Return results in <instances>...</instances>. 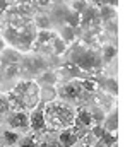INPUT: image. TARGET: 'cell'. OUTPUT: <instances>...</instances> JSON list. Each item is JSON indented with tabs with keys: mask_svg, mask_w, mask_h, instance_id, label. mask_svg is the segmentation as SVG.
<instances>
[{
	"mask_svg": "<svg viewBox=\"0 0 137 147\" xmlns=\"http://www.w3.org/2000/svg\"><path fill=\"white\" fill-rule=\"evenodd\" d=\"M43 115L46 120V127L52 128L65 130L75 125V111L60 101H48L43 106Z\"/></svg>",
	"mask_w": 137,
	"mask_h": 147,
	"instance_id": "obj_1",
	"label": "cell"
},
{
	"mask_svg": "<svg viewBox=\"0 0 137 147\" xmlns=\"http://www.w3.org/2000/svg\"><path fill=\"white\" fill-rule=\"evenodd\" d=\"M74 62H75L81 69L91 70V69H94V67L98 65V57H96V53H93V51H89V50H82V51H79V53L74 55Z\"/></svg>",
	"mask_w": 137,
	"mask_h": 147,
	"instance_id": "obj_2",
	"label": "cell"
},
{
	"mask_svg": "<svg viewBox=\"0 0 137 147\" xmlns=\"http://www.w3.org/2000/svg\"><path fill=\"white\" fill-rule=\"evenodd\" d=\"M7 123H9V127L12 128V130H26V128H29V115L26 113V111H14L10 116H9V120H7Z\"/></svg>",
	"mask_w": 137,
	"mask_h": 147,
	"instance_id": "obj_3",
	"label": "cell"
},
{
	"mask_svg": "<svg viewBox=\"0 0 137 147\" xmlns=\"http://www.w3.org/2000/svg\"><path fill=\"white\" fill-rule=\"evenodd\" d=\"M81 94H82V87H81L79 80H70L67 84H64L62 89H60V98L62 99H68V101L79 99Z\"/></svg>",
	"mask_w": 137,
	"mask_h": 147,
	"instance_id": "obj_4",
	"label": "cell"
},
{
	"mask_svg": "<svg viewBox=\"0 0 137 147\" xmlns=\"http://www.w3.org/2000/svg\"><path fill=\"white\" fill-rule=\"evenodd\" d=\"M29 128H33L34 132H43L46 130V120L43 115V108H34L29 113Z\"/></svg>",
	"mask_w": 137,
	"mask_h": 147,
	"instance_id": "obj_5",
	"label": "cell"
},
{
	"mask_svg": "<svg viewBox=\"0 0 137 147\" xmlns=\"http://www.w3.org/2000/svg\"><path fill=\"white\" fill-rule=\"evenodd\" d=\"M77 142V135L72 128H65V130H60V135H58V144L60 147H74Z\"/></svg>",
	"mask_w": 137,
	"mask_h": 147,
	"instance_id": "obj_6",
	"label": "cell"
},
{
	"mask_svg": "<svg viewBox=\"0 0 137 147\" xmlns=\"http://www.w3.org/2000/svg\"><path fill=\"white\" fill-rule=\"evenodd\" d=\"M75 123L81 125V127H91V125H94L91 111L87 110V108H79V110L75 111Z\"/></svg>",
	"mask_w": 137,
	"mask_h": 147,
	"instance_id": "obj_7",
	"label": "cell"
},
{
	"mask_svg": "<svg viewBox=\"0 0 137 147\" xmlns=\"http://www.w3.org/2000/svg\"><path fill=\"white\" fill-rule=\"evenodd\" d=\"M2 144L5 147H14L19 144V140H21V135L16 132V130H5L3 134H2Z\"/></svg>",
	"mask_w": 137,
	"mask_h": 147,
	"instance_id": "obj_8",
	"label": "cell"
},
{
	"mask_svg": "<svg viewBox=\"0 0 137 147\" xmlns=\"http://www.w3.org/2000/svg\"><path fill=\"white\" fill-rule=\"evenodd\" d=\"M98 142L104 147H111L113 144H117V132H108V130H104V134L98 139Z\"/></svg>",
	"mask_w": 137,
	"mask_h": 147,
	"instance_id": "obj_9",
	"label": "cell"
},
{
	"mask_svg": "<svg viewBox=\"0 0 137 147\" xmlns=\"http://www.w3.org/2000/svg\"><path fill=\"white\" fill-rule=\"evenodd\" d=\"M65 19H67V26L70 28H77L79 24H81V14H77V12H74V10H70L67 12V16H65Z\"/></svg>",
	"mask_w": 137,
	"mask_h": 147,
	"instance_id": "obj_10",
	"label": "cell"
},
{
	"mask_svg": "<svg viewBox=\"0 0 137 147\" xmlns=\"http://www.w3.org/2000/svg\"><path fill=\"white\" fill-rule=\"evenodd\" d=\"M81 87H82V92H94L98 89V82L93 79H84L81 80Z\"/></svg>",
	"mask_w": 137,
	"mask_h": 147,
	"instance_id": "obj_11",
	"label": "cell"
},
{
	"mask_svg": "<svg viewBox=\"0 0 137 147\" xmlns=\"http://www.w3.org/2000/svg\"><path fill=\"white\" fill-rule=\"evenodd\" d=\"M65 45H68V41H74V38H75V33H74V28H70V26H65L64 28V31H62V36H58Z\"/></svg>",
	"mask_w": 137,
	"mask_h": 147,
	"instance_id": "obj_12",
	"label": "cell"
},
{
	"mask_svg": "<svg viewBox=\"0 0 137 147\" xmlns=\"http://www.w3.org/2000/svg\"><path fill=\"white\" fill-rule=\"evenodd\" d=\"M53 38H55V34L52 33V31H48V29H41L39 33H38V36H36V39L43 45V43H48V41H53Z\"/></svg>",
	"mask_w": 137,
	"mask_h": 147,
	"instance_id": "obj_13",
	"label": "cell"
},
{
	"mask_svg": "<svg viewBox=\"0 0 137 147\" xmlns=\"http://www.w3.org/2000/svg\"><path fill=\"white\" fill-rule=\"evenodd\" d=\"M52 45H53V51L57 53V55H60V53H64L65 50H67V45L60 39L58 36L53 38V41H52Z\"/></svg>",
	"mask_w": 137,
	"mask_h": 147,
	"instance_id": "obj_14",
	"label": "cell"
},
{
	"mask_svg": "<svg viewBox=\"0 0 137 147\" xmlns=\"http://www.w3.org/2000/svg\"><path fill=\"white\" fill-rule=\"evenodd\" d=\"M87 9V2L86 0H72V10L77 14H82Z\"/></svg>",
	"mask_w": 137,
	"mask_h": 147,
	"instance_id": "obj_15",
	"label": "cell"
},
{
	"mask_svg": "<svg viewBox=\"0 0 137 147\" xmlns=\"http://www.w3.org/2000/svg\"><path fill=\"white\" fill-rule=\"evenodd\" d=\"M91 127H93V128H91V135L98 140L103 134H104V127H103L101 123H96V125H91Z\"/></svg>",
	"mask_w": 137,
	"mask_h": 147,
	"instance_id": "obj_16",
	"label": "cell"
},
{
	"mask_svg": "<svg viewBox=\"0 0 137 147\" xmlns=\"http://www.w3.org/2000/svg\"><path fill=\"white\" fill-rule=\"evenodd\" d=\"M9 110H10V106H9L7 98H0V115H5Z\"/></svg>",
	"mask_w": 137,
	"mask_h": 147,
	"instance_id": "obj_17",
	"label": "cell"
},
{
	"mask_svg": "<svg viewBox=\"0 0 137 147\" xmlns=\"http://www.w3.org/2000/svg\"><path fill=\"white\" fill-rule=\"evenodd\" d=\"M36 22H38V26L41 28V29H46L48 28V17L46 16H38V19H36Z\"/></svg>",
	"mask_w": 137,
	"mask_h": 147,
	"instance_id": "obj_18",
	"label": "cell"
},
{
	"mask_svg": "<svg viewBox=\"0 0 137 147\" xmlns=\"http://www.w3.org/2000/svg\"><path fill=\"white\" fill-rule=\"evenodd\" d=\"M115 53H117L115 46H110V45H108V46L104 48V60H110V58H111V57H113Z\"/></svg>",
	"mask_w": 137,
	"mask_h": 147,
	"instance_id": "obj_19",
	"label": "cell"
},
{
	"mask_svg": "<svg viewBox=\"0 0 137 147\" xmlns=\"http://www.w3.org/2000/svg\"><path fill=\"white\" fill-rule=\"evenodd\" d=\"M17 147H36V140H34L33 137H29V139H26L24 142L17 144Z\"/></svg>",
	"mask_w": 137,
	"mask_h": 147,
	"instance_id": "obj_20",
	"label": "cell"
},
{
	"mask_svg": "<svg viewBox=\"0 0 137 147\" xmlns=\"http://www.w3.org/2000/svg\"><path fill=\"white\" fill-rule=\"evenodd\" d=\"M39 147H60L58 142H45V144H41Z\"/></svg>",
	"mask_w": 137,
	"mask_h": 147,
	"instance_id": "obj_21",
	"label": "cell"
},
{
	"mask_svg": "<svg viewBox=\"0 0 137 147\" xmlns=\"http://www.w3.org/2000/svg\"><path fill=\"white\" fill-rule=\"evenodd\" d=\"M7 5H9L7 0H0V12H3V10L7 9Z\"/></svg>",
	"mask_w": 137,
	"mask_h": 147,
	"instance_id": "obj_22",
	"label": "cell"
},
{
	"mask_svg": "<svg viewBox=\"0 0 137 147\" xmlns=\"http://www.w3.org/2000/svg\"><path fill=\"white\" fill-rule=\"evenodd\" d=\"M38 2H39V3H41V5H46V3H50V2H52V0H38Z\"/></svg>",
	"mask_w": 137,
	"mask_h": 147,
	"instance_id": "obj_23",
	"label": "cell"
},
{
	"mask_svg": "<svg viewBox=\"0 0 137 147\" xmlns=\"http://www.w3.org/2000/svg\"><path fill=\"white\" fill-rule=\"evenodd\" d=\"M94 147H104V146H101L100 142H96V144H94Z\"/></svg>",
	"mask_w": 137,
	"mask_h": 147,
	"instance_id": "obj_24",
	"label": "cell"
},
{
	"mask_svg": "<svg viewBox=\"0 0 137 147\" xmlns=\"http://www.w3.org/2000/svg\"><path fill=\"white\" fill-rule=\"evenodd\" d=\"M0 147H5V146H3V144H2V142H0Z\"/></svg>",
	"mask_w": 137,
	"mask_h": 147,
	"instance_id": "obj_25",
	"label": "cell"
},
{
	"mask_svg": "<svg viewBox=\"0 0 137 147\" xmlns=\"http://www.w3.org/2000/svg\"><path fill=\"white\" fill-rule=\"evenodd\" d=\"M0 50H2V41H0Z\"/></svg>",
	"mask_w": 137,
	"mask_h": 147,
	"instance_id": "obj_26",
	"label": "cell"
}]
</instances>
